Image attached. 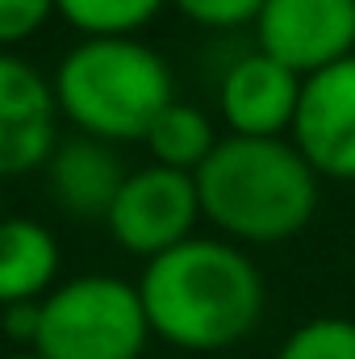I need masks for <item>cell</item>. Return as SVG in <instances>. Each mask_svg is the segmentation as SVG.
<instances>
[{
	"label": "cell",
	"instance_id": "obj_3",
	"mask_svg": "<svg viewBox=\"0 0 355 359\" xmlns=\"http://www.w3.org/2000/svg\"><path fill=\"white\" fill-rule=\"evenodd\" d=\"M59 113L76 134L117 142H142L159 113L176 100L168 59L138 38H84L55 67Z\"/></svg>",
	"mask_w": 355,
	"mask_h": 359
},
{
	"label": "cell",
	"instance_id": "obj_18",
	"mask_svg": "<svg viewBox=\"0 0 355 359\" xmlns=\"http://www.w3.org/2000/svg\"><path fill=\"white\" fill-rule=\"evenodd\" d=\"M8 359H42L38 351H17V355H8Z\"/></svg>",
	"mask_w": 355,
	"mask_h": 359
},
{
	"label": "cell",
	"instance_id": "obj_4",
	"mask_svg": "<svg viewBox=\"0 0 355 359\" xmlns=\"http://www.w3.org/2000/svg\"><path fill=\"white\" fill-rule=\"evenodd\" d=\"M147 343L151 322L138 284L92 271L42 297V322L29 351L42 359H138Z\"/></svg>",
	"mask_w": 355,
	"mask_h": 359
},
{
	"label": "cell",
	"instance_id": "obj_9",
	"mask_svg": "<svg viewBox=\"0 0 355 359\" xmlns=\"http://www.w3.org/2000/svg\"><path fill=\"white\" fill-rule=\"evenodd\" d=\"M301 76L276 63L260 46L239 55L217 80V113L239 138H284L293 134Z\"/></svg>",
	"mask_w": 355,
	"mask_h": 359
},
{
	"label": "cell",
	"instance_id": "obj_8",
	"mask_svg": "<svg viewBox=\"0 0 355 359\" xmlns=\"http://www.w3.org/2000/svg\"><path fill=\"white\" fill-rule=\"evenodd\" d=\"M293 147L326 180H355V55L305 76Z\"/></svg>",
	"mask_w": 355,
	"mask_h": 359
},
{
	"label": "cell",
	"instance_id": "obj_16",
	"mask_svg": "<svg viewBox=\"0 0 355 359\" xmlns=\"http://www.w3.org/2000/svg\"><path fill=\"white\" fill-rule=\"evenodd\" d=\"M55 13V0H0V50L34 38Z\"/></svg>",
	"mask_w": 355,
	"mask_h": 359
},
{
	"label": "cell",
	"instance_id": "obj_14",
	"mask_svg": "<svg viewBox=\"0 0 355 359\" xmlns=\"http://www.w3.org/2000/svg\"><path fill=\"white\" fill-rule=\"evenodd\" d=\"M276 359H355V322L314 318L284 339Z\"/></svg>",
	"mask_w": 355,
	"mask_h": 359
},
{
	"label": "cell",
	"instance_id": "obj_15",
	"mask_svg": "<svg viewBox=\"0 0 355 359\" xmlns=\"http://www.w3.org/2000/svg\"><path fill=\"white\" fill-rule=\"evenodd\" d=\"M180 13L205 29H239V25H255L264 0H172Z\"/></svg>",
	"mask_w": 355,
	"mask_h": 359
},
{
	"label": "cell",
	"instance_id": "obj_5",
	"mask_svg": "<svg viewBox=\"0 0 355 359\" xmlns=\"http://www.w3.org/2000/svg\"><path fill=\"white\" fill-rule=\"evenodd\" d=\"M201 222V196H196V176L172 172L159 163H147L130 172L105 226L117 238L126 255L138 259H159L172 247L188 243Z\"/></svg>",
	"mask_w": 355,
	"mask_h": 359
},
{
	"label": "cell",
	"instance_id": "obj_7",
	"mask_svg": "<svg viewBox=\"0 0 355 359\" xmlns=\"http://www.w3.org/2000/svg\"><path fill=\"white\" fill-rule=\"evenodd\" d=\"M55 84L25 59L0 50V180L29 176L59 147Z\"/></svg>",
	"mask_w": 355,
	"mask_h": 359
},
{
	"label": "cell",
	"instance_id": "obj_10",
	"mask_svg": "<svg viewBox=\"0 0 355 359\" xmlns=\"http://www.w3.org/2000/svg\"><path fill=\"white\" fill-rule=\"evenodd\" d=\"M126 176H130V168L121 163V155L109 142L88 138V134L63 138L46 163V188H51L55 205L80 222H105Z\"/></svg>",
	"mask_w": 355,
	"mask_h": 359
},
{
	"label": "cell",
	"instance_id": "obj_13",
	"mask_svg": "<svg viewBox=\"0 0 355 359\" xmlns=\"http://www.w3.org/2000/svg\"><path fill=\"white\" fill-rule=\"evenodd\" d=\"M168 0H55V13L84 38H134Z\"/></svg>",
	"mask_w": 355,
	"mask_h": 359
},
{
	"label": "cell",
	"instance_id": "obj_6",
	"mask_svg": "<svg viewBox=\"0 0 355 359\" xmlns=\"http://www.w3.org/2000/svg\"><path fill=\"white\" fill-rule=\"evenodd\" d=\"M255 46L301 80L318 76L355 55V0H264Z\"/></svg>",
	"mask_w": 355,
	"mask_h": 359
},
{
	"label": "cell",
	"instance_id": "obj_2",
	"mask_svg": "<svg viewBox=\"0 0 355 359\" xmlns=\"http://www.w3.org/2000/svg\"><path fill=\"white\" fill-rule=\"evenodd\" d=\"M318 180L293 138L230 134L196 172L201 217L217 226L226 243H284L318 213Z\"/></svg>",
	"mask_w": 355,
	"mask_h": 359
},
{
	"label": "cell",
	"instance_id": "obj_17",
	"mask_svg": "<svg viewBox=\"0 0 355 359\" xmlns=\"http://www.w3.org/2000/svg\"><path fill=\"white\" fill-rule=\"evenodd\" d=\"M38 322H42V301H21V305L0 309V330H4L13 343L34 347V339H38Z\"/></svg>",
	"mask_w": 355,
	"mask_h": 359
},
{
	"label": "cell",
	"instance_id": "obj_11",
	"mask_svg": "<svg viewBox=\"0 0 355 359\" xmlns=\"http://www.w3.org/2000/svg\"><path fill=\"white\" fill-rule=\"evenodd\" d=\"M59 276V243L34 217H0V309L42 301Z\"/></svg>",
	"mask_w": 355,
	"mask_h": 359
},
{
	"label": "cell",
	"instance_id": "obj_12",
	"mask_svg": "<svg viewBox=\"0 0 355 359\" xmlns=\"http://www.w3.org/2000/svg\"><path fill=\"white\" fill-rule=\"evenodd\" d=\"M142 142H147V151H151V159H155L159 168L196 176L201 163L213 155V147H217L222 138H217L213 117H209L205 109L184 104V100H172V104L159 113V121L151 126V134H147Z\"/></svg>",
	"mask_w": 355,
	"mask_h": 359
},
{
	"label": "cell",
	"instance_id": "obj_1",
	"mask_svg": "<svg viewBox=\"0 0 355 359\" xmlns=\"http://www.w3.org/2000/svg\"><path fill=\"white\" fill-rule=\"evenodd\" d=\"M151 334L180 351L209 355L243 343L264 318V276L226 238H188L138 276Z\"/></svg>",
	"mask_w": 355,
	"mask_h": 359
}]
</instances>
